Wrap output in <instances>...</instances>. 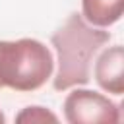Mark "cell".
<instances>
[{"label":"cell","mask_w":124,"mask_h":124,"mask_svg":"<svg viewBox=\"0 0 124 124\" xmlns=\"http://www.w3.org/2000/svg\"><path fill=\"white\" fill-rule=\"evenodd\" d=\"M124 12V0H81V16L89 25L110 27Z\"/></svg>","instance_id":"5"},{"label":"cell","mask_w":124,"mask_h":124,"mask_svg":"<svg viewBox=\"0 0 124 124\" xmlns=\"http://www.w3.org/2000/svg\"><path fill=\"white\" fill-rule=\"evenodd\" d=\"M93 76L103 91L112 93V95L124 93V48L122 45H112L97 56Z\"/></svg>","instance_id":"4"},{"label":"cell","mask_w":124,"mask_h":124,"mask_svg":"<svg viewBox=\"0 0 124 124\" xmlns=\"http://www.w3.org/2000/svg\"><path fill=\"white\" fill-rule=\"evenodd\" d=\"M4 122H6V116H4V112L0 110V124H4Z\"/></svg>","instance_id":"7"},{"label":"cell","mask_w":124,"mask_h":124,"mask_svg":"<svg viewBox=\"0 0 124 124\" xmlns=\"http://www.w3.org/2000/svg\"><path fill=\"white\" fill-rule=\"evenodd\" d=\"M74 89V87H72ZM64 118L70 124H116L120 122V108L107 95L79 89L68 93L64 99Z\"/></svg>","instance_id":"3"},{"label":"cell","mask_w":124,"mask_h":124,"mask_svg":"<svg viewBox=\"0 0 124 124\" xmlns=\"http://www.w3.org/2000/svg\"><path fill=\"white\" fill-rule=\"evenodd\" d=\"M54 58L37 39L0 41V89L35 91L52 78Z\"/></svg>","instance_id":"2"},{"label":"cell","mask_w":124,"mask_h":124,"mask_svg":"<svg viewBox=\"0 0 124 124\" xmlns=\"http://www.w3.org/2000/svg\"><path fill=\"white\" fill-rule=\"evenodd\" d=\"M110 37L112 35L103 27L89 25L81 14H70L50 37L56 52V74L52 76V87L56 91H68L89 83L93 58L110 41Z\"/></svg>","instance_id":"1"},{"label":"cell","mask_w":124,"mask_h":124,"mask_svg":"<svg viewBox=\"0 0 124 124\" xmlns=\"http://www.w3.org/2000/svg\"><path fill=\"white\" fill-rule=\"evenodd\" d=\"M16 122H19V124H45V122H58V116L52 110L35 105V107H25L16 116Z\"/></svg>","instance_id":"6"}]
</instances>
